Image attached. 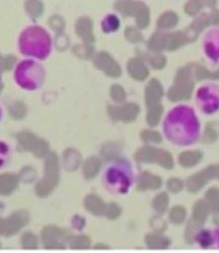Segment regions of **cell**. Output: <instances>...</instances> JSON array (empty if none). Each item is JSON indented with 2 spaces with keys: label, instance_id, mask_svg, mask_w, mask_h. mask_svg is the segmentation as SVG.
<instances>
[{
  "label": "cell",
  "instance_id": "6da1fadb",
  "mask_svg": "<svg viewBox=\"0 0 219 253\" xmlns=\"http://www.w3.org/2000/svg\"><path fill=\"white\" fill-rule=\"evenodd\" d=\"M18 49L25 57L44 59L51 49L49 35L39 26H29L19 34Z\"/></svg>",
  "mask_w": 219,
  "mask_h": 253
},
{
  "label": "cell",
  "instance_id": "7a4b0ae2",
  "mask_svg": "<svg viewBox=\"0 0 219 253\" xmlns=\"http://www.w3.org/2000/svg\"><path fill=\"white\" fill-rule=\"evenodd\" d=\"M14 83L21 89L35 90L43 83V68L38 62L32 59L21 61L14 68Z\"/></svg>",
  "mask_w": 219,
  "mask_h": 253
},
{
  "label": "cell",
  "instance_id": "3957f363",
  "mask_svg": "<svg viewBox=\"0 0 219 253\" xmlns=\"http://www.w3.org/2000/svg\"><path fill=\"white\" fill-rule=\"evenodd\" d=\"M10 148L5 141H0V169L5 167L10 161Z\"/></svg>",
  "mask_w": 219,
  "mask_h": 253
},
{
  "label": "cell",
  "instance_id": "277c9868",
  "mask_svg": "<svg viewBox=\"0 0 219 253\" xmlns=\"http://www.w3.org/2000/svg\"><path fill=\"white\" fill-rule=\"evenodd\" d=\"M1 117H3V109L0 107V120H1Z\"/></svg>",
  "mask_w": 219,
  "mask_h": 253
}]
</instances>
